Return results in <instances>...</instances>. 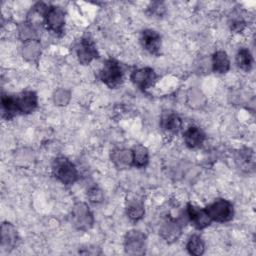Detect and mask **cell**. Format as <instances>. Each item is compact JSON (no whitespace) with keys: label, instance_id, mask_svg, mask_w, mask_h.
<instances>
[{"label":"cell","instance_id":"cell-1","mask_svg":"<svg viewBox=\"0 0 256 256\" xmlns=\"http://www.w3.org/2000/svg\"><path fill=\"white\" fill-rule=\"evenodd\" d=\"M51 169L53 176L64 185H72L79 178V173L74 163L64 156L55 158Z\"/></svg>","mask_w":256,"mask_h":256},{"label":"cell","instance_id":"cell-2","mask_svg":"<svg viewBox=\"0 0 256 256\" xmlns=\"http://www.w3.org/2000/svg\"><path fill=\"white\" fill-rule=\"evenodd\" d=\"M99 78L108 88H118L124 81V70L122 65L113 58L107 59L99 71Z\"/></svg>","mask_w":256,"mask_h":256},{"label":"cell","instance_id":"cell-3","mask_svg":"<svg viewBox=\"0 0 256 256\" xmlns=\"http://www.w3.org/2000/svg\"><path fill=\"white\" fill-rule=\"evenodd\" d=\"M205 210L212 222L225 223L231 221L234 217L233 204L224 198L215 199L212 203L205 207Z\"/></svg>","mask_w":256,"mask_h":256},{"label":"cell","instance_id":"cell-4","mask_svg":"<svg viewBox=\"0 0 256 256\" xmlns=\"http://www.w3.org/2000/svg\"><path fill=\"white\" fill-rule=\"evenodd\" d=\"M70 221L75 229L87 231L94 224V215L86 203L77 202L71 209Z\"/></svg>","mask_w":256,"mask_h":256},{"label":"cell","instance_id":"cell-5","mask_svg":"<svg viewBox=\"0 0 256 256\" xmlns=\"http://www.w3.org/2000/svg\"><path fill=\"white\" fill-rule=\"evenodd\" d=\"M65 12L61 7L49 5L43 16V24L50 32L60 35L64 31Z\"/></svg>","mask_w":256,"mask_h":256},{"label":"cell","instance_id":"cell-6","mask_svg":"<svg viewBox=\"0 0 256 256\" xmlns=\"http://www.w3.org/2000/svg\"><path fill=\"white\" fill-rule=\"evenodd\" d=\"M124 250L128 255H144L146 252V235L136 229L126 232L124 236Z\"/></svg>","mask_w":256,"mask_h":256},{"label":"cell","instance_id":"cell-7","mask_svg":"<svg viewBox=\"0 0 256 256\" xmlns=\"http://www.w3.org/2000/svg\"><path fill=\"white\" fill-rule=\"evenodd\" d=\"M76 55L82 65H88L99 57L95 42L90 36L85 35L80 39L76 46Z\"/></svg>","mask_w":256,"mask_h":256},{"label":"cell","instance_id":"cell-8","mask_svg":"<svg viewBox=\"0 0 256 256\" xmlns=\"http://www.w3.org/2000/svg\"><path fill=\"white\" fill-rule=\"evenodd\" d=\"M130 79L132 83L140 90L146 91L155 85L157 80V74L154 69L150 67H143L132 71Z\"/></svg>","mask_w":256,"mask_h":256},{"label":"cell","instance_id":"cell-9","mask_svg":"<svg viewBox=\"0 0 256 256\" xmlns=\"http://www.w3.org/2000/svg\"><path fill=\"white\" fill-rule=\"evenodd\" d=\"M186 215L190 223L198 230H202L212 223V220L208 216L205 208H201L192 203L187 204Z\"/></svg>","mask_w":256,"mask_h":256},{"label":"cell","instance_id":"cell-10","mask_svg":"<svg viewBox=\"0 0 256 256\" xmlns=\"http://www.w3.org/2000/svg\"><path fill=\"white\" fill-rule=\"evenodd\" d=\"M183 224L172 217L166 218L159 228L160 236L168 243H173L179 239L182 234Z\"/></svg>","mask_w":256,"mask_h":256},{"label":"cell","instance_id":"cell-11","mask_svg":"<svg viewBox=\"0 0 256 256\" xmlns=\"http://www.w3.org/2000/svg\"><path fill=\"white\" fill-rule=\"evenodd\" d=\"M140 44L148 53L158 56L161 51V36L153 29H145L141 32Z\"/></svg>","mask_w":256,"mask_h":256},{"label":"cell","instance_id":"cell-12","mask_svg":"<svg viewBox=\"0 0 256 256\" xmlns=\"http://www.w3.org/2000/svg\"><path fill=\"white\" fill-rule=\"evenodd\" d=\"M16 103H17L18 113L27 115L35 111V109L37 108L38 96L36 92L31 90H26L16 96Z\"/></svg>","mask_w":256,"mask_h":256},{"label":"cell","instance_id":"cell-13","mask_svg":"<svg viewBox=\"0 0 256 256\" xmlns=\"http://www.w3.org/2000/svg\"><path fill=\"white\" fill-rule=\"evenodd\" d=\"M182 127V120L180 116L171 110H165L160 117V128L169 135L177 134Z\"/></svg>","mask_w":256,"mask_h":256},{"label":"cell","instance_id":"cell-14","mask_svg":"<svg viewBox=\"0 0 256 256\" xmlns=\"http://www.w3.org/2000/svg\"><path fill=\"white\" fill-rule=\"evenodd\" d=\"M19 235L16 227L10 222L1 224V248L3 251H11L17 246Z\"/></svg>","mask_w":256,"mask_h":256},{"label":"cell","instance_id":"cell-15","mask_svg":"<svg viewBox=\"0 0 256 256\" xmlns=\"http://www.w3.org/2000/svg\"><path fill=\"white\" fill-rule=\"evenodd\" d=\"M206 139L204 131L195 125L189 126L183 133V140L185 145L190 149H196L203 145Z\"/></svg>","mask_w":256,"mask_h":256},{"label":"cell","instance_id":"cell-16","mask_svg":"<svg viewBox=\"0 0 256 256\" xmlns=\"http://www.w3.org/2000/svg\"><path fill=\"white\" fill-rule=\"evenodd\" d=\"M111 161L117 169H127L133 166L132 149L118 148L111 152Z\"/></svg>","mask_w":256,"mask_h":256},{"label":"cell","instance_id":"cell-17","mask_svg":"<svg viewBox=\"0 0 256 256\" xmlns=\"http://www.w3.org/2000/svg\"><path fill=\"white\" fill-rule=\"evenodd\" d=\"M22 55L25 60L37 63L41 55V43L39 39H30L23 41Z\"/></svg>","mask_w":256,"mask_h":256},{"label":"cell","instance_id":"cell-18","mask_svg":"<svg viewBox=\"0 0 256 256\" xmlns=\"http://www.w3.org/2000/svg\"><path fill=\"white\" fill-rule=\"evenodd\" d=\"M125 209H126L127 217L133 222H137L144 217V214H145L144 204L141 200L137 198H131L127 200Z\"/></svg>","mask_w":256,"mask_h":256},{"label":"cell","instance_id":"cell-19","mask_svg":"<svg viewBox=\"0 0 256 256\" xmlns=\"http://www.w3.org/2000/svg\"><path fill=\"white\" fill-rule=\"evenodd\" d=\"M1 110H2V117L10 120L18 113L17 103H16V95L10 94H2L1 96Z\"/></svg>","mask_w":256,"mask_h":256},{"label":"cell","instance_id":"cell-20","mask_svg":"<svg viewBox=\"0 0 256 256\" xmlns=\"http://www.w3.org/2000/svg\"><path fill=\"white\" fill-rule=\"evenodd\" d=\"M212 70L218 74H225L230 69V60L227 53L218 50L212 55Z\"/></svg>","mask_w":256,"mask_h":256},{"label":"cell","instance_id":"cell-21","mask_svg":"<svg viewBox=\"0 0 256 256\" xmlns=\"http://www.w3.org/2000/svg\"><path fill=\"white\" fill-rule=\"evenodd\" d=\"M133 154V166L136 168H144L149 162V152L148 149L141 145L137 144L132 148Z\"/></svg>","mask_w":256,"mask_h":256},{"label":"cell","instance_id":"cell-22","mask_svg":"<svg viewBox=\"0 0 256 256\" xmlns=\"http://www.w3.org/2000/svg\"><path fill=\"white\" fill-rule=\"evenodd\" d=\"M253 56L248 48L242 47L238 50L236 54V64L239 69L249 72L253 67Z\"/></svg>","mask_w":256,"mask_h":256},{"label":"cell","instance_id":"cell-23","mask_svg":"<svg viewBox=\"0 0 256 256\" xmlns=\"http://www.w3.org/2000/svg\"><path fill=\"white\" fill-rule=\"evenodd\" d=\"M236 162L241 169L249 170L254 168V152L250 148H243L239 150L236 157Z\"/></svg>","mask_w":256,"mask_h":256},{"label":"cell","instance_id":"cell-24","mask_svg":"<svg viewBox=\"0 0 256 256\" xmlns=\"http://www.w3.org/2000/svg\"><path fill=\"white\" fill-rule=\"evenodd\" d=\"M186 249L189 252V254L200 256L203 255L205 252V243L199 235L193 234L187 240Z\"/></svg>","mask_w":256,"mask_h":256},{"label":"cell","instance_id":"cell-25","mask_svg":"<svg viewBox=\"0 0 256 256\" xmlns=\"http://www.w3.org/2000/svg\"><path fill=\"white\" fill-rule=\"evenodd\" d=\"M71 98L70 91L64 89V88H59L57 89L54 94H53V101L56 105L58 106H65L69 103Z\"/></svg>","mask_w":256,"mask_h":256},{"label":"cell","instance_id":"cell-26","mask_svg":"<svg viewBox=\"0 0 256 256\" xmlns=\"http://www.w3.org/2000/svg\"><path fill=\"white\" fill-rule=\"evenodd\" d=\"M87 196H88L89 201L92 202V203H100L104 199V195H103L102 190L98 186H96V185L91 186L88 189Z\"/></svg>","mask_w":256,"mask_h":256},{"label":"cell","instance_id":"cell-27","mask_svg":"<svg viewBox=\"0 0 256 256\" xmlns=\"http://www.w3.org/2000/svg\"><path fill=\"white\" fill-rule=\"evenodd\" d=\"M148 12L150 15L160 17L165 13V5L162 2H153L149 5Z\"/></svg>","mask_w":256,"mask_h":256},{"label":"cell","instance_id":"cell-28","mask_svg":"<svg viewBox=\"0 0 256 256\" xmlns=\"http://www.w3.org/2000/svg\"><path fill=\"white\" fill-rule=\"evenodd\" d=\"M230 26H231V30L232 31H234V32H241L245 28L246 23H245V21L242 18H236V19L232 20Z\"/></svg>","mask_w":256,"mask_h":256}]
</instances>
